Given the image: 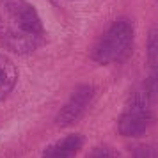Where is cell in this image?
Listing matches in <instances>:
<instances>
[{
  "label": "cell",
  "mask_w": 158,
  "mask_h": 158,
  "mask_svg": "<svg viewBox=\"0 0 158 158\" xmlns=\"http://www.w3.org/2000/svg\"><path fill=\"white\" fill-rule=\"evenodd\" d=\"M131 48H133V25L126 20H117L98 39V43L91 50V57L94 62L101 66L121 64L130 57Z\"/></svg>",
  "instance_id": "7a4b0ae2"
},
{
  "label": "cell",
  "mask_w": 158,
  "mask_h": 158,
  "mask_svg": "<svg viewBox=\"0 0 158 158\" xmlns=\"http://www.w3.org/2000/svg\"><path fill=\"white\" fill-rule=\"evenodd\" d=\"M93 100H94V87L87 85V84L78 85L69 96L68 103L59 110L57 124L59 126H68V124L77 123L82 115L85 114L87 107L93 103Z\"/></svg>",
  "instance_id": "277c9868"
},
{
  "label": "cell",
  "mask_w": 158,
  "mask_h": 158,
  "mask_svg": "<svg viewBox=\"0 0 158 158\" xmlns=\"http://www.w3.org/2000/svg\"><path fill=\"white\" fill-rule=\"evenodd\" d=\"M158 107V100L153 98L144 85H140L130 96L123 108L117 130L123 137H139L151 126L155 119V108Z\"/></svg>",
  "instance_id": "3957f363"
},
{
  "label": "cell",
  "mask_w": 158,
  "mask_h": 158,
  "mask_svg": "<svg viewBox=\"0 0 158 158\" xmlns=\"http://www.w3.org/2000/svg\"><path fill=\"white\" fill-rule=\"evenodd\" d=\"M91 156H115V153L110 149H96V151H93Z\"/></svg>",
  "instance_id": "ba28073f"
},
{
  "label": "cell",
  "mask_w": 158,
  "mask_h": 158,
  "mask_svg": "<svg viewBox=\"0 0 158 158\" xmlns=\"http://www.w3.org/2000/svg\"><path fill=\"white\" fill-rule=\"evenodd\" d=\"M18 82V69L13 60L0 53V101L6 100Z\"/></svg>",
  "instance_id": "52a82bcc"
},
{
  "label": "cell",
  "mask_w": 158,
  "mask_h": 158,
  "mask_svg": "<svg viewBox=\"0 0 158 158\" xmlns=\"http://www.w3.org/2000/svg\"><path fill=\"white\" fill-rule=\"evenodd\" d=\"M148 69L149 75L142 85L153 98L158 100V29L151 30L148 41Z\"/></svg>",
  "instance_id": "5b68a950"
},
{
  "label": "cell",
  "mask_w": 158,
  "mask_h": 158,
  "mask_svg": "<svg viewBox=\"0 0 158 158\" xmlns=\"http://www.w3.org/2000/svg\"><path fill=\"white\" fill-rule=\"evenodd\" d=\"M84 146V137L78 133H71V135L64 137L62 140L52 144L50 148L44 149V156L48 158H66V156H73L75 153H78Z\"/></svg>",
  "instance_id": "8992f818"
},
{
  "label": "cell",
  "mask_w": 158,
  "mask_h": 158,
  "mask_svg": "<svg viewBox=\"0 0 158 158\" xmlns=\"http://www.w3.org/2000/svg\"><path fill=\"white\" fill-rule=\"evenodd\" d=\"M44 41V27L27 0H0V43L16 55L36 52Z\"/></svg>",
  "instance_id": "6da1fadb"
}]
</instances>
